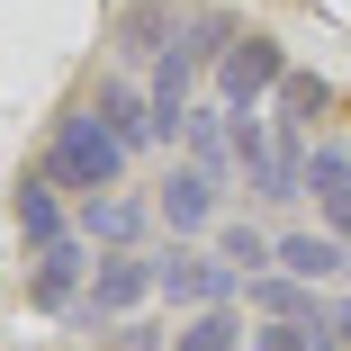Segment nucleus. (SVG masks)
<instances>
[{
  "label": "nucleus",
  "mask_w": 351,
  "mask_h": 351,
  "mask_svg": "<svg viewBox=\"0 0 351 351\" xmlns=\"http://www.w3.org/2000/svg\"><path fill=\"white\" fill-rule=\"evenodd\" d=\"M154 217L171 226V243L207 234V226H217V171H198V162H180V171L162 180V198H154Z\"/></svg>",
  "instance_id": "6"
},
{
  "label": "nucleus",
  "mask_w": 351,
  "mask_h": 351,
  "mask_svg": "<svg viewBox=\"0 0 351 351\" xmlns=\"http://www.w3.org/2000/svg\"><path fill=\"white\" fill-rule=\"evenodd\" d=\"M279 270H289V279H333V270H351V243L298 226V234H279Z\"/></svg>",
  "instance_id": "12"
},
{
  "label": "nucleus",
  "mask_w": 351,
  "mask_h": 351,
  "mask_svg": "<svg viewBox=\"0 0 351 351\" xmlns=\"http://www.w3.org/2000/svg\"><path fill=\"white\" fill-rule=\"evenodd\" d=\"M99 117L117 126V145H126V154H145V145H162V117H154V90H126V82H99Z\"/></svg>",
  "instance_id": "10"
},
{
  "label": "nucleus",
  "mask_w": 351,
  "mask_h": 351,
  "mask_svg": "<svg viewBox=\"0 0 351 351\" xmlns=\"http://www.w3.org/2000/svg\"><path fill=\"white\" fill-rule=\"evenodd\" d=\"M333 333H342V342H351V298H342V306H333Z\"/></svg>",
  "instance_id": "19"
},
{
  "label": "nucleus",
  "mask_w": 351,
  "mask_h": 351,
  "mask_svg": "<svg viewBox=\"0 0 351 351\" xmlns=\"http://www.w3.org/2000/svg\"><path fill=\"white\" fill-rule=\"evenodd\" d=\"M108 351H162V333H154V324H135V315H126V324H108Z\"/></svg>",
  "instance_id": "18"
},
{
  "label": "nucleus",
  "mask_w": 351,
  "mask_h": 351,
  "mask_svg": "<svg viewBox=\"0 0 351 351\" xmlns=\"http://www.w3.org/2000/svg\"><path fill=\"white\" fill-rule=\"evenodd\" d=\"M145 226H154V207H145V198H126V189H99V198H82V234H90L99 252H126Z\"/></svg>",
  "instance_id": "9"
},
{
  "label": "nucleus",
  "mask_w": 351,
  "mask_h": 351,
  "mask_svg": "<svg viewBox=\"0 0 351 351\" xmlns=\"http://www.w3.org/2000/svg\"><path fill=\"white\" fill-rule=\"evenodd\" d=\"M217 252L252 279V270H279V234H261V226H243V217H226L217 226Z\"/></svg>",
  "instance_id": "14"
},
{
  "label": "nucleus",
  "mask_w": 351,
  "mask_h": 351,
  "mask_svg": "<svg viewBox=\"0 0 351 351\" xmlns=\"http://www.w3.org/2000/svg\"><path fill=\"white\" fill-rule=\"evenodd\" d=\"M19 234L45 252V243H63V234H73V217H63V180L54 171H36L27 189H19Z\"/></svg>",
  "instance_id": "11"
},
{
  "label": "nucleus",
  "mask_w": 351,
  "mask_h": 351,
  "mask_svg": "<svg viewBox=\"0 0 351 351\" xmlns=\"http://www.w3.org/2000/svg\"><path fill=\"white\" fill-rule=\"evenodd\" d=\"M154 279H162V298L171 306H234V289H243V270L226 261V252H198V243H171L162 261H154Z\"/></svg>",
  "instance_id": "2"
},
{
  "label": "nucleus",
  "mask_w": 351,
  "mask_h": 351,
  "mask_svg": "<svg viewBox=\"0 0 351 351\" xmlns=\"http://www.w3.org/2000/svg\"><path fill=\"white\" fill-rule=\"evenodd\" d=\"M306 198L324 207V234L351 243V154L342 145H306Z\"/></svg>",
  "instance_id": "7"
},
{
  "label": "nucleus",
  "mask_w": 351,
  "mask_h": 351,
  "mask_svg": "<svg viewBox=\"0 0 351 351\" xmlns=\"http://www.w3.org/2000/svg\"><path fill=\"white\" fill-rule=\"evenodd\" d=\"M162 289V279H154V261H135V252H99V270H90V298L73 306L82 324H126L135 306H145Z\"/></svg>",
  "instance_id": "3"
},
{
  "label": "nucleus",
  "mask_w": 351,
  "mask_h": 351,
  "mask_svg": "<svg viewBox=\"0 0 351 351\" xmlns=\"http://www.w3.org/2000/svg\"><path fill=\"white\" fill-rule=\"evenodd\" d=\"M154 36H171V19H162V10H135V19H126V45H135V54H162Z\"/></svg>",
  "instance_id": "17"
},
{
  "label": "nucleus",
  "mask_w": 351,
  "mask_h": 351,
  "mask_svg": "<svg viewBox=\"0 0 351 351\" xmlns=\"http://www.w3.org/2000/svg\"><path fill=\"white\" fill-rule=\"evenodd\" d=\"M243 342H252V333H243L234 306H198V315L171 333V351H243Z\"/></svg>",
  "instance_id": "13"
},
{
  "label": "nucleus",
  "mask_w": 351,
  "mask_h": 351,
  "mask_svg": "<svg viewBox=\"0 0 351 351\" xmlns=\"http://www.w3.org/2000/svg\"><path fill=\"white\" fill-rule=\"evenodd\" d=\"M279 82H289V54H279V36H234L226 63H217V99H226V108H261Z\"/></svg>",
  "instance_id": "4"
},
{
  "label": "nucleus",
  "mask_w": 351,
  "mask_h": 351,
  "mask_svg": "<svg viewBox=\"0 0 351 351\" xmlns=\"http://www.w3.org/2000/svg\"><path fill=\"white\" fill-rule=\"evenodd\" d=\"M180 45H189L198 63H226V45H234V19H217V10H207V19H189V27H180Z\"/></svg>",
  "instance_id": "16"
},
{
  "label": "nucleus",
  "mask_w": 351,
  "mask_h": 351,
  "mask_svg": "<svg viewBox=\"0 0 351 351\" xmlns=\"http://www.w3.org/2000/svg\"><path fill=\"white\" fill-rule=\"evenodd\" d=\"M243 306L252 315H289V324H324L333 306L315 298V279H289V270H252L243 279Z\"/></svg>",
  "instance_id": "8"
},
{
  "label": "nucleus",
  "mask_w": 351,
  "mask_h": 351,
  "mask_svg": "<svg viewBox=\"0 0 351 351\" xmlns=\"http://www.w3.org/2000/svg\"><path fill=\"white\" fill-rule=\"evenodd\" d=\"M324 108H333V90L315 73H289V82H279V126H315Z\"/></svg>",
  "instance_id": "15"
},
{
  "label": "nucleus",
  "mask_w": 351,
  "mask_h": 351,
  "mask_svg": "<svg viewBox=\"0 0 351 351\" xmlns=\"http://www.w3.org/2000/svg\"><path fill=\"white\" fill-rule=\"evenodd\" d=\"M90 234H63V243H45L36 252V279H27V298L45 306V315H73L82 298H90Z\"/></svg>",
  "instance_id": "5"
},
{
  "label": "nucleus",
  "mask_w": 351,
  "mask_h": 351,
  "mask_svg": "<svg viewBox=\"0 0 351 351\" xmlns=\"http://www.w3.org/2000/svg\"><path fill=\"white\" fill-rule=\"evenodd\" d=\"M45 171H54L63 189L99 198V189H126V145H117V126H108L99 108H63L54 135H45Z\"/></svg>",
  "instance_id": "1"
}]
</instances>
